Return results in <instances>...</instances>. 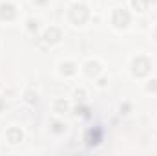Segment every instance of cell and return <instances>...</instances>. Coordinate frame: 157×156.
Segmentation results:
<instances>
[{
    "label": "cell",
    "mask_w": 157,
    "mask_h": 156,
    "mask_svg": "<svg viewBox=\"0 0 157 156\" xmlns=\"http://www.w3.org/2000/svg\"><path fill=\"white\" fill-rule=\"evenodd\" d=\"M150 68H152V64H150V61L144 59V57H137V59L133 61V64H132V70H133V74H135L137 77L146 76V74L150 72Z\"/></svg>",
    "instance_id": "cell-1"
},
{
    "label": "cell",
    "mask_w": 157,
    "mask_h": 156,
    "mask_svg": "<svg viewBox=\"0 0 157 156\" xmlns=\"http://www.w3.org/2000/svg\"><path fill=\"white\" fill-rule=\"evenodd\" d=\"M70 18H71L75 24L86 22V18H88V7L82 6V4H75V6L71 7V11H70Z\"/></svg>",
    "instance_id": "cell-2"
},
{
    "label": "cell",
    "mask_w": 157,
    "mask_h": 156,
    "mask_svg": "<svg viewBox=\"0 0 157 156\" xmlns=\"http://www.w3.org/2000/svg\"><path fill=\"white\" fill-rule=\"evenodd\" d=\"M128 22H130V15H128V11H124V9H117V11L113 13V24H115L117 28H124Z\"/></svg>",
    "instance_id": "cell-3"
},
{
    "label": "cell",
    "mask_w": 157,
    "mask_h": 156,
    "mask_svg": "<svg viewBox=\"0 0 157 156\" xmlns=\"http://www.w3.org/2000/svg\"><path fill=\"white\" fill-rule=\"evenodd\" d=\"M15 15H17V11L11 4H0V18L2 20H13Z\"/></svg>",
    "instance_id": "cell-4"
},
{
    "label": "cell",
    "mask_w": 157,
    "mask_h": 156,
    "mask_svg": "<svg viewBox=\"0 0 157 156\" xmlns=\"http://www.w3.org/2000/svg\"><path fill=\"white\" fill-rule=\"evenodd\" d=\"M101 140H102V132H101V129L88 130V134H86V142H88V145H97Z\"/></svg>",
    "instance_id": "cell-5"
},
{
    "label": "cell",
    "mask_w": 157,
    "mask_h": 156,
    "mask_svg": "<svg viewBox=\"0 0 157 156\" xmlns=\"http://www.w3.org/2000/svg\"><path fill=\"white\" fill-rule=\"evenodd\" d=\"M7 140H9L11 143H18V142L22 140V130H20V129H9V130H7Z\"/></svg>",
    "instance_id": "cell-6"
},
{
    "label": "cell",
    "mask_w": 157,
    "mask_h": 156,
    "mask_svg": "<svg viewBox=\"0 0 157 156\" xmlns=\"http://www.w3.org/2000/svg\"><path fill=\"white\" fill-rule=\"evenodd\" d=\"M44 39H46V42H57V40L60 39V31H59L57 28H49V30L46 31Z\"/></svg>",
    "instance_id": "cell-7"
},
{
    "label": "cell",
    "mask_w": 157,
    "mask_h": 156,
    "mask_svg": "<svg viewBox=\"0 0 157 156\" xmlns=\"http://www.w3.org/2000/svg\"><path fill=\"white\" fill-rule=\"evenodd\" d=\"M99 70H101L99 63H88V64H86V74H88L90 77L97 76V74H99Z\"/></svg>",
    "instance_id": "cell-8"
},
{
    "label": "cell",
    "mask_w": 157,
    "mask_h": 156,
    "mask_svg": "<svg viewBox=\"0 0 157 156\" xmlns=\"http://www.w3.org/2000/svg\"><path fill=\"white\" fill-rule=\"evenodd\" d=\"M68 110V103L64 101V99H59L57 103H55V112H59V114H64Z\"/></svg>",
    "instance_id": "cell-9"
},
{
    "label": "cell",
    "mask_w": 157,
    "mask_h": 156,
    "mask_svg": "<svg viewBox=\"0 0 157 156\" xmlns=\"http://www.w3.org/2000/svg\"><path fill=\"white\" fill-rule=\"evenodd\" d=\"M62 74H66V76L75 74V64H73V63H66V64H62Z\"/></svg>",
    "instance_id": "cell-10"
},
{
    "label": "cell",
    "mask_w": 157,
    "mask_h": 156,
    "mask_svg": "<svg viewBox=\"0 0 157 156\" xmlns=\"http://www.w3.org/2000/svg\"><path fill=\"white\" fill-rule=\"evenodd\" d=\"M132 4H133V7H135L137 11H143V9H144V6H146V2H144V0H132Z\"/></svg>",
    "instance_id": "cell-11"
},
{
    "label": "cell",
    "mask_w": 157,
    "mask_h": 156,
    "mask_svg": "<svg viewBox=\"0 0 157 156\" xmlns=\"http://www.w3.org/2000/svg\"><path fill=\"white\" fill-rule=\"evenodd\" d=\"M64 130H66V125H62V123H53V132L60 134V132H64Z\"/></svg>",
    "instance_id": "cell-12"
},
{
    "label": "cell",
    "mask_w": 157,
    "mask_h": 156,
    "mask_svg": "<svg viewBox=\"0 0 157 156\" xmlns=\"http://www.w3.org/2000/svg\"><path fill=\"white\" fill-rule=\"evenodd\" d=\"M26 99H28L29 103H37V94H33V92H26Z\"/></svg>",
    "instance_id": "cell-13"
},
{
    "label": "cell",
    "mask_w": 157,
    "mask_h": 156,
    "mask_svg": "<svg viewBox=\"0 0 157 156\" xmlns=\"http://www.w3.org/2000/svg\"><path fill=\"white\" fill-rule=\"evenodd\" d=\"M146 88H148V92H157V79H154V81H150Z\"/></svg>",
    "instance_id": "cell-14"
},
{
    "label": "cell",
    "mask_w": 157,
    "mask_h": 156,
    "mask_svg": "<svg viewBox=\"0 0 157 156\" xmlns=\"http://www.w3.org/2000/svg\"><path fill=\"white\" fill-rule=\"evenodd\" d=\"M28 24H29V26H28V28H29V30H31V31H33V30H37V22H33V20H29V22H28Z\"/></svg>",
    "instance_id": "cell-15"
},
{
    "label": "cell",
    "mask_w": 157,
    "mask_h": 156,
    "mask_svg": "<svg viewBox=\"0 0 157 156\" xmlns=\"http://www.w3.org/2000/svg\"><path fill=\"white\" fill-rule=\"evenodd\" d=\"M4 109H6V103H4V99H0V112H2Z\"/></svg>",
    "instance_id": "cell-16"
},
{
    "label": "cell",
    "mask_w": 157,
    "mask_h": 156,
    "mask_svg": "<svg viewBox=\"0 0 157 156\" xmlns=\"http://www.w3.org/2000/svg\"><path fill=\"white\" fill-rule=\"evenodd\" d=\"M37 2H39V4H44V2H46V0H37Z\"/></svg>",
    "instance_id": "cell-17"
},
{
    "label": "cell",
    "mask_w": 157,
    "mask_h": 156,
    "mask_svg": "<svg viewBox=\"0 0 157 156\" xmlns=\"http://www.w3.org/2000/svg\"><path fill=\"white\" fill-rule=\"evenodd\" d=\"M144 2H146V4H148V2H154V0H144Z\"/></svg>",
    "instance_id": "cell-18"
},
{
    "label": "cell",
    "mask_w": 157,
    "mask_h": 156,
    "mask_svg": "<svg viewBox=\"0 0 157 156\" xmlns=\"http://www.w3.org/2000/svg\"><path fill=\"white\" fill-rule=\"evenodd\" d=\"M155 39H157V31H155Z\"/></svg>",
    "instance_id": "cell-19"
}]
</instances>
